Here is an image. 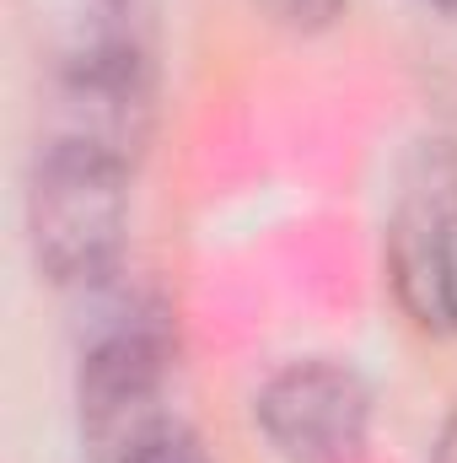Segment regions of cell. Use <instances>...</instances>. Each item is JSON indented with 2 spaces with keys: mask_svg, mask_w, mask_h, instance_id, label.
I'll list each match as a JSON object with an SVG mask.
<instances>
[{
  "mask_svg": "<svg viewBox=\"0 0 457 463\" xmlns=\"http://www.w3.org/2000/svg\"><path fill=\"white\" fill-rule=\"evenodd\" d=\"M442 463H457V442H447V453H442Z\"/></svg>",
  "mask_w": 457,
  "mask_h": 463,
  "instance_id": "8",
  "label": "cell"
},
{
  "mask_svg": "<svg viewBox=\"0 0 457 463\" xmlns=\"http://www.w3.org/2000/svg\"><path fill=\"white\" fill-rule=\"evenodd\" d=\"M393 286L425 329L457 335V194H431L398 216Z\"/></svg>",
  "mask_w": 457,
  "mask_h": 463,
  "instance_id": "5",
  "label": "cell"
},
{
  "mask_svg": "<svg viewBox=\"0 0 457 463\" xmlns=\"http://www.w3.org/2000/svg\"><path fill=\"white\" fill-rule=\"evenodd\" d=\"M436 5H447V11H457V0H436Z\"/></svg>",
  "mask_w": 457,
  "mask_h": 463,
  "instance_id": "9",
  "label": "cell"
},
{
  "mask_svg": "<svg viewBox=\"0 0 457 463\" xmlns=\"http://www.w3.org/2000/svg\"><path fill=\"white\" fill-rule=\"evenodd\" d=\"M258 426L291 463H355L366 453L371 399L334 361H296L258 393Z\"/></svg>",
  "mask_w": 457,
  "mask_h": 463,
  "instance_id": "3",
  "label": "cell"
},
{
  "mask_svg": "<svg viewBox=\"0 0 457 463\" xmlns=\"http://www.w3.org/2000/svg\"><path fill=\"white\" fill-rule=\"evenodd\" d=\"M60 129L54 140H76V146H98L108 156H135L151 124V71L145 54L135 43H92L87 54H76L65 65L60 81Z\"/></svg>",
  "mask_w": 457,
  "mask_h": 463,
  "instance_id": "4",
  "label": "cell"
},
{
  "mask_svg": "<svg viewBox=\"0 0 457 463\" xmlns=\"http://www.w3.org/2000/svg\"><path fill=\"white\" fill-rule=\"evenodd\" d=\"M167 361L173 345L162 313L118 324L81 355V437L98 463H129L173 420L162 410Z\"/></svg>",
  "mask_w": 457,
  "mask_h": 463,
  "instance_id": "2",
  "label": "cell"
},
{
  "mask_svg": "<svg viewBox=\"0 0 457 463\" xmlns=\"http://www.w3.org/2000/svg\"><path fill=\"white\" fill-rule=\"evenodd\" d=\"M124 173L129 162L98 146H76V140L43 146V162L27 194V216H33L38 264L60 286H98L118 264L124 216H129Z\"/></svg>",
  "mask_w": 457,
  "mask_h": 463,
  "instance_id": "1",
  "label": "cell"
},
{
  "mask_svg": "<svg viewBox=\"0 0 457 463\" xmlns=\"http://www.w3.org/2000/svg\"><path fill=\"white\" fill-rule=\"evenodd\" d=\"M280 22H291V27H323V22H334L340 16L344 0H264Z\"/></svg>",
  "mask_w": 457,
  "mask_h": 463,
  "instance_id": "7",
  "label": "cell"
},
{
  "mask_svg": "<svg viewBox=\"0 0 457 463\" xmlns=\"http://www.w3.org/2000/svg\"><path fill=\"white\" fill-rule=\"evenodd\" d=\"M129 463H210V458H205V448H200V437H194L189 426L167 420V426H162V431H156V437H151Z\"/></svg>",
  "mask_w": 457,
  "mask_h": 463,
  "instance_id": "6",
  "label": "cell"
}]
</instances>
